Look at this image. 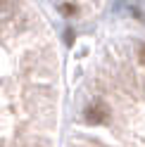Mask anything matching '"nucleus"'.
I'll return each mask as SVG.
<instances>
[{"mask_svg": "<svg viewBox=\"0 0 145 147\" xmlns=\"http://www.w3.org/2000/svg\"><path fill=\"white\" fill-rule=\"evenodd\" d=\"M86 119H88V123L98 126V123H102L105 119H107V109H105L102 105H90V107L86 109Z\"/></svg>", "mask_w": 145, "mask_h": 147, "instance_id": "nucleus-1", "label": "nucleus"}, {"mask_svg": "<svg viewBox=\"0 0 145 147\" xmlns=\"http://www.w3.org/2000/svg\"><path fill=\"white\" fill-rule=\"evenodd\" d=\"M74 12H76V7H74V5H62V14H67V17H69V14H74Z\"/></svg>", "mask_w": 145, "mask_h": 147, "instance_id": "nucleus-2", "label": "nucleus"}, {"mask_svg": "<svg viewBox=\"0 0 145 147\" xmlns=\"http://www.w3.org/2000/svg\"><path fill=\"white\" fill-rule=\"evenodd\" d=\"M140 59H143V62H145V48H143V50H140Z\"/></svg>", "mask_w": 145, "mask_h": 147, "instance_id": "nucleus-3", "label": "nucleus"}]
</instances>
